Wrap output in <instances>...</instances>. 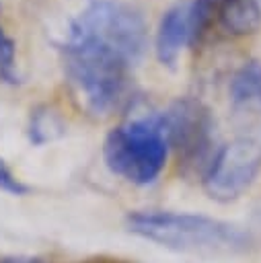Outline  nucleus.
<instances>
[{"instance_id": "nucleus-1", "label": "nucleus", "mask_w": 261, "mask_h": 263, "mask_svg": "<svg viewBox=\"0 0 261 263\" xmlns=\"http://www.w3.org/2000/svg\"><path fill=\"white\" fill-rule=\"evenodd\" d=\"M127 230L160 247L195 255H232L249 247L240 226L203 214L144 210L127 216Z\"/></svg>"}, {"instance_id": "nucleus-2", "label": "nucleus", "mask_w": 261, "mask_h": 263, "mask_svg": "<svg viewBox=\"0 0 261 263\" xmlns=\"http://www.w3.org/2000/svg\"><path fill=\"white\" fill-rule=\"evenodd\" d=\"M62 53L66 80L90 115L103 117L121 107L134 68L125 55L80 37H66Z\"/></svg>"}, {"instance_id": "nucleus-3", "label": "nucleus", "mask_w": 261, "mask_h": 263, "mask_svg": "<svg viewBox=\"0 0 261 263\" xmlns=\"http://www.w3.org/2000/svg\"><path fill=\"white\" fill-rule=\"evenodd\" d=\"M169 142L158 113L115 125L103 144L107 168L132 185H150L164 168Z\"/></svg>"}, {"instance_id": "nucleus-4", "label": "nucleus", "mask_w": 261, "mask_h": 263, "mask_svg": "<svg viewBox=\"0 0 261 263\" xmlns=\"http://www.w3.org/2000/svg\"><path fill=\"white\" fill-rule=\"evenodd\" d=\"M70 37L90 39L125 55L134 66L148 47V27L140 10L121 0H95L70 25Z\"/></svg>"}, {"instance_id": "nucleus-5", "label": "nucleus", "mask_w": 261, "mask_h": 263, "mask_svg": "<svg viewBox=\"0 0 261 263\" xmlns=\"http://www.w3.org/2000/svg\"><path fill=\"white\" fill-rule=\"evenodd\" d=\"M158 115L169 148L177 152L179 160L189 168L203 166L206 171L216 138V121L208 105L193 97H181Z\"/></svg>"}, {"instance_id": "nucleus-6", "label": "nucleus", "mask_w": 261, "mask_h": 263, "mask_svg": "<svg viewBox=\"0 0 261 263\" xmlns=\"http://www.w3.org/2000/svg\"><path fill=\"white\" fill-rule=\"evenodd\" d=\"M261 171V144L255 138H236L214 152L203 171V189L216 201L238 199Z\"/></svg>"}, {"instance_id": "nucleus-7", "label": "nucleus", "mask_w": 261, "mask_h": 263, "mask_svg": "<svg viewBox=\"0 0 261 263\" xmlns=\"http://www.w3.org/2000/svg\"><path fill=\"white\" fill-rule=\"evenodd\" d=\"M218 0H179L158 21L154 51L162 66H175L185 47L195 45L216 21Z\"/></svg>"}, {"instance_id": "nucleus-8", "label": "nucleus", "mask_w": 261, "mask_h": 263, "mask_svg": "<svg viewBox=\"0 0 261 263\" xmlns=\"http://www.w3.org/2000/svg\"><path fill=\"white\" fill-rule=\"evenodd\" d=\"M216 21L230 35H253L261 27V4L259 0H218Z\"/></svg>"}, {"instance_id": "nucleus-9", "label": "nucleus", "mask_w": 261, "mask_h": 263, "mask_svg": "<svg viewBox=\"0 0 261 263\" xmlns=\"http://www.w3.org/2000/svg\"><path fill=\"white\" fill-rule=\"evenodd\" d=\"M228 95L234 107L249 113H261V62H245L232 74Z\"/></svg>"}, {"instance_id": "nucleus-10", "label": "nucleus", "mask_w": 261, "mask_h": 263, "mask_svg": "<svg viewBox=\"0 0 261 263\" xmlns=\"http://www.w3.org/2000/svg\"><path fill=\"white\" fill-rule=\"evenodd\" d=\"M64 132V125H62V119L60 115L49 109V107H39L33 111L31 115V125H29V134H31V140L35 144H43V142H49L53 140L55 136H60Z\"/></svg>"}, {"instance_id": "nucleus-11", "label": "nucleus", "mask_w": 261, "mask_h": 263, "mask_svg": "<svg viewBox=\"0 0 261 263\" xmlns=\"http://www.w3.org/2000/svg\"><path fill=\"white\" fill-rule=\"evenodd\" d=\"M0 80L8 84L21 82L16 72V47L2 27H0Z\"/></svg>"}, {"instance_id": "nucleus-12", "label": "nucleus", "mask_w": 261, "mask_h": 263, "mask_svg": "<svg viewBox=\"0 0 261 263\" xmlns=\"http://www.w3.org/2000/svg\"><path fill=\"white\" fill-rule=\"evenodd\" d=\"M0 189L6 193H12V195H23L29 191V187L14 177V173L6 166V162L2 158H0Z\"/></svg>"}, {"instance_id": "nucleus-13", "label": "nucleus", "mask_w": 261, "mask_h": 263, "mask_svg": "<svg viewBox=\"0 0 261 263\" xmlns=\"http://www.w3.org/2000/svg\"><path fill=\"white\" fill-rule=\"evenodd\" d=\"M0 263H39L35 259H2Z\"/></svg>"}, {"instance_id": "nucleus-14", "label": "nucleus", "mask_w": 261, "mask_h": 263, "mask_svg": "<svg viewBox=\"0 0 261 263\" xmlns=\"http://www.w3.org/2000/svg\"><path fill=\"white\" fill-rule=\"evenodd\" d=\"M88 263H123V261H119V259H92Z\"/></svg>"}]
</instances>
